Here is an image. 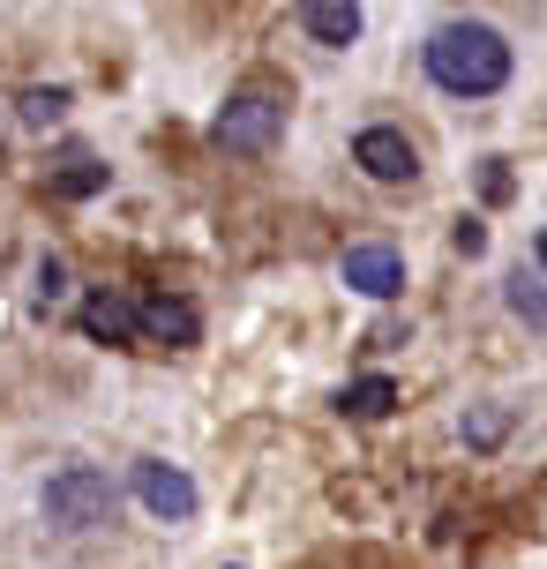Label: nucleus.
Returning a JSON list of instances; mask_svg holds the SVG:
<instances>
[{
  "instance_id": "obj_1",
  "label": "nucleus",
  "mask_w": 547,
  "mask_h": 569,
  "mask_svg": "<svg viewBox=\"0 0 547 569\" xmlns=\"http://www.w3.org/2000/svg\"><path fill=\"white\" fill-rule=\"evenodd\" d=\"M428 76L450 98H495V90L510 83V46L488 23H442L428 38Z\"/></svg>"
},
{
  "instance_id": "obj_2",
  "label": "nucleus",
  "mask_w": 547,
  "mask_h": 569,
  "mask_svg": "<svg viewBox=\"0 0 547 569\" xmlns=\"http://www.w3.org/2000/svg\"><path fill=\"white\" fill-rule=\"evenodd\" d=\"M46 517H53L60 532H98V525H113V480L98 472V465H60L53 480H46Z\"/></svg>"
},
{
  "instance_id": "obj_3",
  "label": "nucleus",
  "mask_w": 547,
  "mask_h": 569,
  "mask_svg": "<svg viewBox=\"0 0 547 569\" xmlns=\"http://www.w3.org/2000/svg\"><path fill=\"white\" fill-rule=\"evenodd\" d=\"M218 150H232V158H262L270 142L286 136V98H270V90H240L226 113H218Z\"/></svg>"
},
{
  "instance_id": "obj_4",
  "label": "nucleus",
  "mask_w": 547,
  "mask_h": 569,
  "mask_svg": "<svg viewBox=\"0 0 547 569\" xmlns=\"http://www.w3.org/2000/svg\"><path fill=\"white\" fill-rule=\"evenodd\" d=\"M352 166L368 172L375 188H412V180H420V150L405 142V128H382V120H375V128L352 136Z\"/></svg>"
},
{
  "instance_id": "obj_5",
  "label": "nucleus",
  "mask_w": 547,
  "mask_h": 569,
  "mask_svg": "<svg viewBox=\"0 0 547 569\" xmlns=\"http://www.w3.org/2000/svg\"><path fill=\"white\" fill-rule=\"evenodd\" d=\"M136 502H143L150 517H166V525H188L202 495H196V480H188L180 465H166V457H143V465H136Z\"/></svg>"
},
{
  "instance_id": "obj_6",
  "label": "nucleus",
  "mask_w": 547,
  "mask_h": 569,
  "mask_svg": "<svg viewBox=\"0 0 547 569\" xmlns=\"http://www.w3.org/2000/svg\"><path fill=\"white\" fill-rule=\"evenodd\" d=\"M346 284L352 292H368V300H398L405 292V256L398 248H382V240H360V248H346Z\"/></svg>"
},
{
  "instance_id": "obj_7",
  "label": "nucleus",
  "mask_w": 547,
  "mask_h": 569,
  "mask_svg": "<svg viewBox=\"0 0 547 569\" xmlns=\"http://www.w3.org/2000/svg\"><path fill=\"white\" fill-rule=\"evenodd\" d=\"M136 330L180 352V345H196V338H202V315L188 308L180 292H150V300H136Z\"/></svg>"
},
{
  "instance_id": "obj_8",
  "label": "nucleus",
  "mask_w": 547,
  "mask_h": 569,
  "mask_svg": "<svg viewBox=\"0 0 547 569\" xmlns=\"http://www.w3.org/2000/svg\"><path fill=\"white\" fill-rule=\"evenodd\" d=\"M76 322H83V338L98 345H136L143 330H136V308L120 300V292H90L83 308H76Z\"/></svg>"
},
{
  "instance_id": "obj_9",
  "label": "nucleus",
  "mask_w": 547,
  "mask_h": 569,
  "mask_svg": "<svg viewBox=\"0 0 547 569\" xmlns=\"http://www.w3.org/2000/svg\"><path fill=\"white\" fill-rule=\"evenodd\" d=\"M300 30H308L316 46H352V38H360V8H352V0H308V8H300Z\"/></svg>"
},
{
  "instance_id": "obj_10",
  "label": "nucleus",
  "mask_w": 547,
  "mask_h": 569,
  "mask_svg": "<svg viewBox=\"0 0 547 569\" xmlns=\"http://www.w3.org/2000/svg\"><path fill=\"white\" fill-rule=\"evenodd\" d=\"M338 405H346L352 420H382V412L398 405V382H390V375H360V382H352Z\"/></svg>"
},
{
  "instance_id": "obj_11",
  "label": "nucleus",
  "mask_w": 547,
  "mask_h": 569,
  "mask_svg": "<svg viewBox=\"0 0 547 569\" xmlns=\"http://www.w3.org/2000/svg\"><path fill=\"white\" fill-rule=\"evenodd\" d=\"M503 435H510V412H503V405H473V412H465V442H473V450H495Z\"/></svg>"
},
{
  "instance_id": "obj_12",
  "label": "nucleus",
  "mask_w": 547,
  "mask_h": 569,
  "mask_svg": "<svg viewBox=\"0 0 547 569\" xmlns=\"http://www.w3.org/2000/svg\"><path fill=\"white\" fill-rule=\"evenodd\" d=\"M98 188H106V166H98V158H68V172L53 180V196H68V202L98 196Z\"/></svg>"
},
{
  "instance_id": "obj_13",
  "label": "nucleus",
  "mask_w": 547,
  "mask_h": 569,
  "mask_svg": "<svg viewBox=\"0 0 547 569\" xmlns=\"http://www.w3.org/2000/svg\"><path fill=\"white\" fill-rule=\"evenodd\" d=\"M16 113H23V128H53L60 113H68V90H23V98H16Z\"/></svg>"
},
{
  "instance_id": "obj_14",
  "label": "nucleus",
  "mask_w": 547,
  "mask_h": 569,
  "mask_svg": "<svg viewBox=\"0 0 547 569\" xmlns=\"http://www.w3.org/2000/svg\"><path fill=\"white\" fill-rule=\"evenodd\" d=\"M510 308H518L525 322H533V330H547V284L518 270V278H510Z\"/></svg>"
},
{
  "instance_id": "obj_15",
  "label": "nucleus",
  "mask_w": 547,
  "mask_h": 569,
  "mask_svg": "<svg viewBox=\"0 0 547 569\" xmlns=\"http://www.w3.org/2000/svg\"><path fill=\"white\" fill-rule=\"evenodd\" d=\"M60 292H68V270H60V262L46 256V262H38V308H53Z\"/></svg>"
},
{
  "instance_id": "obj_16",
  "label": "nucleus",
  "mask_w": 547,
  "mask_h": 569,
  "mask_svg": "<svg viewBox=\"0 0 547 569\" xmlns=\"http://www.w3.org/2000/svg\"><path fill=\"white\" fill-rule=\"evenodd\" d=\"M450 240H458V256H480V248H488V226H473V218H465Z\"/></svg>"
},
{
  "instance_id": "obj_17",
  "label": "nucleus",
  "mask_w": 547,
  "mask_h": 569,
  "mask_svg": "<svg viewBox=\"0 0 547 569\" xmlns=\"http://www.w3.org/2000/svg\"><path fill=\"white\" fill-rule=\"evenodd\" d=\"M480 188H488V202L510 196V172H503V158H488V172H480Z\"/></svg>"
},
{
  "instance_id": "obj_18",
  "label": "nucleus",
  "mask_w": 547,
  "mask_h": 569,
  "mask_svg": "<svg viewBox=\"0 0 547 569\" xmlns=\"http://www.w3.org/2000/svg\"><path fill=\"white\" fill-rule=\"evenodd\" d=\"M533 248H540V270H547V226H540V240H533Z\"/></svg>"
}]
</instances>
